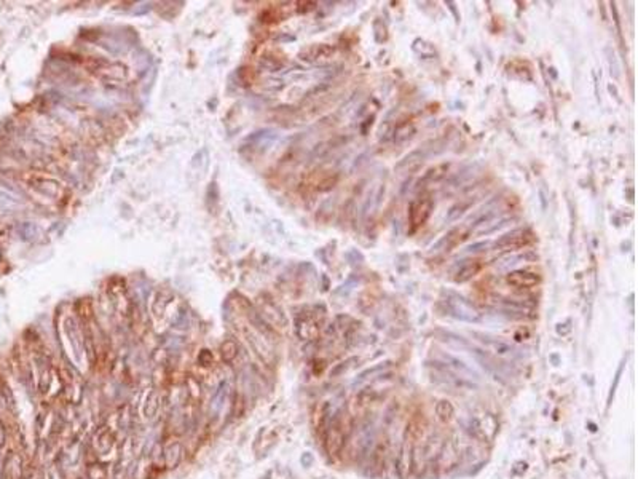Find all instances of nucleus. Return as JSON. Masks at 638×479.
<instances>
[{
    "instance_id": "a211bd4d",
    "label": "nucleus",
    "mask_w": 638,
    "mask_h": 479,
    "mask_svg": "<svg viewBox=\"0 0 638 479\" xmlns=\"http://www.w3.org/2000/svg\"><path fill=\"white\" fill-rule=\"evenodd\" d=\"M158 407H160V404H158V393H156V391H153V393L150 394V396L147 398V402H145V407H144V414H145V417H147V419H148V417H153V416L156 414Z\"/></svg>"
},
{
    "instance_id": "f8f14e48",
    "label": "nucleus",
    "mask_w": 638,
    "mask_h": 479,
    "mask_svg": "<svg viewBox=\"0 0 638 479\" xmlns=\"http://www.w3.org/2000/svg\"><path fill=\"white\" fill-rule=\"evenodd\" d=\"M335 53V48L331 45H313L309 46L308 50H305L300 56H303V59L306 61H316V59H324V58H331V56Z\"/></svg>"
},
{
    "instance_id": "aec40b11",
    "label": "nucleus",
    "mask_w": 638,
    "mask_h": 479,
    "mask_svg": "<svg viewBox=\"0 0 638 479\" xmlns=\"http://www.w3.org/2000/svg\"><path fill=\"white\" fill-rule=\"evenodd\" d=\"M354 361H356V358H351V360H346V361H343V363H340V364H337L335 368L331 371V377H337V375H342L345 371H348L350 364H351V363H354Z\"/></svg>"
},
{
    "instance_id": "6e6552de",
    "label": "nucleus",
    "mask_w": 638,
    "mask_h": 479,
    "mask_svg": "<svg viewBox=\"0 0 638 479\" xmlns=\"http://www.w3.org/2000/svg\"><path fill=\"white\" fill-rule=\"evenodd\" d=\"M439 364H442L445 369H448L450 372H453V374H456V375H459V377H463V379H467V380H475L478 375H477V372L474 371V369H471L469 368L467 364H464L461 360H458V358H455V356H452V355H442L440 356V360H436Z\"/></svg>"
},
{
    "instance_id": "f257e3e1",
    "label": "nucleus",
    "mask_w": 638,
    "mask_h": 479,
    "mask_svg": "<svg viewBox=\"0 0 638 479\" xmlns=\"http://www.w3.org/2000/svg\"><path fill=\"white\" fill-rule=\"evenodd\" d=\"M442 302L447 308L448 315L455 316L456 319H461V321H466V323H478L482 319V315L478 313V310L463 296L450 293L448 291Z\"/></svg>"
},
{
    "instance_id": "9b49d317",
    "label": "nucleus",
    "mask_w": 638,
    "mask_h": 479,
    "mask_svg": "<svg viewBox=\"0 0 638 479\" xmlns=\"http://www.w3.org/2000/svg\"><path fill=\"white\" fill-rule=\"evenodd\" d=\"M467 238H469V230L466 227H456L453 230H450L433 249H436V251H439V249L452 251L453 248H456L458 245H461V243L464 240H467Z\"/></svg>"
},
{
    "instance_id": "39448f33",
    "label": "nucleus",
    "mask_w": 638,
    "mask_h": 479,
    "mask_svg": "<svg viewBox=\"0 0 638 479\" xmlns=\"http://www.w3.org/2000/svg\"><path fill=\"white\" fill-rule=\"evenodd\" d=\"M434 368V377H437L442 383H445L447 387H452L455 390H475L477 385L472 380H467L459 377V375L450 372L448 369H445L442 364H439L437 361L433 363Z\"/></svg>"
},
{
    "instance_id": "4468645a",
    "label": "nucleus",
    "mask_w": 638,
    "mask_h": 479,
    "mask_svg": "<svg viewBox=\"0 0 638 479\" xmlns=\"http://www.w3.org/2000/svg\"><path fill=\"white\" fill-rule=\"evenodd\" d=\"M5 471L10 479H20L21 477V471H23V462L20 455L12 454L10 457L7 458L5 462Z\"/></svg>"
},
{
    "instance_id": "f3484780",
    "label": "nucleus",
    "mask_w": 638,
    "mask_h": 479,
    "mask_svg": "<svg viewBox=\"0 0 638 479\" xmlns=\"http://www.w3.org/2000/svg\"><path fill=\"white\" fill-rule=\"evenodd\" d=\"M467 430H469V433H471L475 439L482 441V443H485V441H489V436H487V433H485V428H484V425H482L481 419L474 417V419L469 420Z\"/></svg>"
},
{
    "instance_id": "dca6fc26",
    "label": "nucleus",
    "mask_w": 638,
    "mask_h": 479,
    "mask_svg": "<svg viewBox=\"0 0 638 479\" xmlns=\"http://www.w3.org/2000/svg\"><path fill=\"white\" fill-rule=\"evenodd\" d=\"M453 414H455V407H453L452 402L447 401V399L437 401V404H436V416L439 417V420L448 422V420H452Z\"/></svg>"
},
{
    "instance_id": "7ed1b4c3",
    "label": "nucleus",
    "mask_w": 638,
    "mask_h": 479,
    "mask_svg": "<svg viewBox=\"0 0 638 479\" xmlns=\"http://www.w3.org/2000/svg\"><path fill=\"white\" fill-rule=\"evenodd\" d=\"M433 208H434V201L431 200L429 196H420V198L412 201L409 208V222H410L412 232L423 227L426 221L429 219L431 213H433Z\"/></svg>"
},
{
    "instance_id": "9d476101",
    "label": "nucleus",
    "mask_w": 638,
    "mask_h": 479,
    "mask_svg": "<svg viewBox=\"0 0 638 479\" xmlns=\"http://www.w3.org/2000/svg\"><path fill=\"white\" fill-rule=\"evenodd\" d=\"M474 337H478L477 340L481 342L485 349L492 350L495 355L504 356V358H515V356H517V353H515V350L512 349V347L509 344L503 342V340H498V339H495V337L485 335V334H477V332H474Z\"/></svg>"
},
{
    "instance_id": "ddd939ff",
    "label": "nucleus",
    "mask_w": 638,
    "mask_h": 479,
    "mask_svg": "<svg viewBox=\"0 0 638 479\" xmlns=\"http://www.w3.org/2000/svg\"><path fill=\"white\" fill-rule=\"evenodd\" d=\"M447 171H448V163H442V165H437V166H434V168H431V170H428V171L425 173V176L421 177L420 185H421V184H423V185H428V184H433V182L440 181V179H442V177L447 174Z\"/></svg>"
},
{
    "instance_id": "5701e85b",
    "label": "nucleus",
    "mask_w": 638,
    "mask_h": 479,
    "mask_svg": "<svg viewBox=\"0 0 638 479\" xmlns=\"http://www.w3.org/2000/svg\"><path fill=\"white\" fill-rule=\"evenodd\" d=\"M5 441H7V428H5L4 420L0 419V449L5 446Z\"/></svg>"
},
{
    "instance_id": "412c9836",
    "label": "nucleus",
    "mask_w": 638,
    "mask_h": 479,
    "mask_svg": "<svg viewBox=\"0 0 638 479\" xmlns=\"http://www.w3.org/2000/svg\"><path fill=\"white\" fill-rule=\"evenodd\" d=\"M410 133H414V126H412L410 123H404V125L397 126L394 134H396V138H399V139H406V138L410 136Z\"/></svg>"
},
{
    "instance_id": "2eb2a0df",
    "label": "nucleus",
    "mask_w": 638,
    "mask_h": 479,
    "mask_svg": "<svg viewBox=\"0 0 638 479\" xmlns=\"http://www.w3.org/2000/svg\"><path fill=\"white\" fill-rule=\"evenodd\" d=\"M181 457H182V447L179 443H173L165 449V462L168 468L176 466L181 462Z\"/></svg>"
},
{
    "instance_id": "6ab92c4d",
    "label": "nucleus",
    "mask_w": 638,
    "mask_h": 479,
    "mask_svg": "<svg viewBox=\"0 0 638 479\" xmlns=\"http://www.w3.org/2000/svg\"><path fill=\"white\" fill-rule=\"evenodd\" d=\"M389 366V363H381V364H377V366H373V368H369V369H365L364 372H361L359 374V377H358V380H365V379H369L370 375H375L377 372H380V371H384Z\"/></svg>"
},
{
    "instance_id": "1a4fd4ad",
    "label": "nucleus",
    "mask_w": 638,
    "mask_h": 479,
    "mask_svg": "<svg viewBox=\"0 0 638 479\" xmlns=\"http://www.w3.org/2000/svg\"><path fill=\"white\" fill-rule=\"evenodd\" d=\"M484 268V260L482 259H467L461 260V264H458L453 270V280L456 283H466Z\"/></svg>"
},
{
    "instance_id": "4be33fe9",
    "label": "nucleus",
    "mask_w": 638,
    "mask_h": 479,
    "mask_svg": "<svg viewBox=\"0 0 638 479\" xmlns=\"http://www.w3.org/2000/svg\"><path fill=\"white\" fill-rule=\"evenodd\" d=\"M2 393H4V398H5V401H7V406L10 407V409H15V399H13V394H12V391H10V388H4L2 390Z\"/></svg>"
},
{
    "instance_id": "20e7f679",
    "label": "nucleus",
    "mask_w": 638,
    "mask_h": 479,
    "mask_svg": "<svg viewBox=\"0 0 638 479\" xmlns=\"http://www.w3.org/2000/svg\"><path fill=\"white\" fill-rule=\"evenodd\" d=\"M346 443V431H345V424L342 420V416H337L332 424L329 425V430H327L326 435V447L329 450L331 455H337L342 452V449Z\"/></svg>"
},
{
    "instance_id": "0eeeda50",
    "label": "nucleus",
    "mask_w": 638,
    "mask_h": 479,
    "mask_svg": "<svg viewBox=\"0 0 638 479\" xmlns=\"http://www.w3.org/2000/svg\"><path fill=\"white\" fill-rule=\"evenodd\" d=\"M506 283L515 289H531L539 285V275L531 270H514L506 275Z\"/></svg>"
},
{
    "instance_id": "423d86ee",
    "label": "nucleus",
    "mask_w": 638,
    "mask_h": 479,
    "mask_svg": "<svg viewBox=\"0 0 638 479\" xmlns=\"http://www.w3.org/2000/svg\"><path fill=\"white\" fill-rule=\"evenodd\" d=\"M412 468H414V446H412V441H410V433L407 431L404 441H402V446L399 449L397 462H396V471L399 479H407Z\"/></svg>"
},
{
    "instance_id": "f03ea898",
    "label": "nucleus",
    "mask_w": 638,
    "mask_h": 479,
    "mask_svg": "<svg viewBox=\"0 0 638 479\" xmlns=\"http://www.w3.org/2000/svg\"><path fill=\"white\" fill-rule=\"evenodd\" d=\"M534 241V233L530 229H515L504 233L495 241V249L500 251H517L531 245Z\"/></svg>"
}]
</instances>
